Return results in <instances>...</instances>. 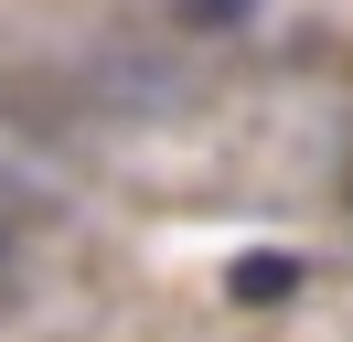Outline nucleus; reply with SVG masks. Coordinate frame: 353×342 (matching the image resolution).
Instances as JSON below:
<instances>
[{
  "instance_id": "f257e3e1",
  "label": "nucleus",
  "mask_w": 353,
  "mask_h": 342,
  "mask_svg": "<svg viewBox=\"0 0 353 342\" xmlns=\"http://www.w3.org/2000/svg\"><path fill=\"white\" fill-rule=\"evenodd\" d=\"M289 278H300V268H289V256H279V268H268V256H246V268H236V289H246V299H279Z\"/></svg>"
}]
</instances>
